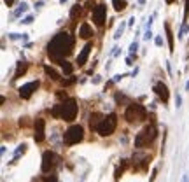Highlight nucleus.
Instances as JSON below:
<instances>
[{"label": "nucleus", "mask_w": 189, "mask_h": 182, "mask_svg": "<svg viewBox=\"0 0 189 182\" xmlns=\"http://www.w3.org/2000/svg\"><path fill=\"white\" fill-rule=\"evenodd\" d=\"M74 46H75L74 35L68 32H60L47 42V58L51 61L61 63L68 54H72Z\"/></svg>", "instance_id": "1"}, {"label": "nucleus", "mask_w": 189, "mask_h": 182, "mask_svg": "<svg viewBox=\"0 0 189 182\" xmlns=\"http://www.w3.org/2000/svg\"><path fill=\"white\" fill-rule=\"evenodd\" d=\"M77 110H79L77 100L75 98H67V100H63L61 103H58L51 109V116L56 117V119H63V121L72 123L77 117Z\"/></svg>", "instance_id": "2"}, {"label": "nucleus", "mask_w": 189, "mask_h": 182, "mask_svg": "<svg viewBox=\"0 0 189 182\" xmlns=\"http://www.w3.org/2000/svg\"><path fill=\"white\" fill-rule=\"evenodd\" d=\"M158 137V128H156V124H147L140 133H137V137H135V149H144V147H147L149 144H152L154 142V138Z\"/></svg>", "instance_id": "3"}, {"label": "nucleus", "mask_w": 189, "mask_h": 182, "mask_svg": "<svg viewBox=\"0 0 189 182\" xmlns=\"http://www.w3.org/2000/svg\"><path fill=\"white\" fill-rule=\"evenodd\" d=\"M147 117V109L140 103H130L124 110V119L128 123H140Z\"/></svg>", "instance_id": "4"}, {"label": "nucleus", "mask_w": 189, "mask_h": 182, "mask_svg": "<svg viewBox=\"0 0 189 182\" xmlns=\"http://www.w3.org/2000/svg\"><path fill=\"white\" fill-rule=\"evenodd\" d=\"M116 128H117V116L116 114H109L96 126V133L102 135V137H109V135H112L116 131Z\"/></svg>", "instance_id": "5"}, {"label": "nucleus", "mask_w": 189, "mask_h": 182, "mask_svg": "<svg viewBox=\"0 0 189 182\" xmlns=\"http://www.w3.org/2000/svg\"><path fill=\"white\" fill-rule=\"evenodd\" d=\"M84 138V128L81 124H72L65 133H63V144L65 145H75Z\"/></svg>", "instance_id": "6"}, {"label": "nucleus", "mask_w": 189, "mask_h": 182, "mask_svg": "<svg viewBox=\"0 0 189 182\" xmlns=\"http://www.w3.org/2000/svg\"><path fill=\"white\" fill-rule=\"evenodd\" d=\"M61 161V158L54 152V151H46L44 154H42V165H40V170H42V174H51L54 168H56V165Z\"/></svg>", "instance_id": "7"}, {"label": "nucleus", "mask_w": 189, "mask_h": 182, "mask_svg": "<svg viewBox=\"0 0 189 182\" xmlns=\"http://www.w3.org/2000/svg\"><path fill=\"white\" fill-rule=\"evenodd\" d=\"M39 86H40V82L39 81H32V82H26V84H23V86H19L18 88V93H19V96L23 98V100H28L37 89H39Z\"/></svg>", "instance_id": "8"}, {"label": "nucleus", "mask_w": 189, "mask_h": 182, "mask_svg": "<svg viewBox=\"0 0 189 182\" xmlns=\"http://www.w3.org/2000/svg\"><path fill=\"white\" fill-rule=\"evenodd\" d=\"M105 18H107V5L98 4V5L93 9V23H95L96 26H103Z\"/></svg>", "instance_id": "9"}, {"label": "nucleus", "mask_w": 189, "mask_h": 182, "mask_svg": "<svg viewBox=\"0 0 189 182\" xmlns=\"http://www.w3.org/2000/svg\"><path fill=\"white\" fill-rule=\"evenodd\" d=\"M33 126H35L33 140H35L37 144L44 142V138H46V121H44L42 117H37V119H35V123H33Z\"/></svg>", "instance_id": "10"}, {"label": "nucleus", "mask_w": 189, "mask_h": 182, "mask_svg": "<svg viewBox=\"0 0 189 182\" xmlns=\"http://www.w3.org/2000/svg\"><path fill=\"white\" fill-rule=\"evenodd\" d=\"M152 91L158 95V98H159L163 103H167V102L170 100V89H168V86H167L165 82H156L154 88H152Z\"/></svg>", "instance_id": "11"}, {"label": "nucleus", "mask_w": 189, "mask_h": 182, "mask_svg": "<svg viewBox=\"0 0 189 182\" xmlns=\"http://www.w3.org/2000/svg\"><path fill=\"white\" fill-rule=\"evenodd\" d=\"M91 49H93V42H88L82 49H81V53H79V56H77V67H84L86 65V61H88V58H89V53H91Z\"/></svg>", "instance_id": "12"}, {"label": "nucleus", "mask_w": 189, "mask_h": 182, "mask_svg": "<svg viewBox=\"0 0 189 182\" xmlns=\"http://www.w3.org/2000/svg\"><path fill=\"white\" fill-rule=\"evenodd\" d=\"M93 35H95L93 26H91L89 23H86V21H84V23L81 25V28H79V37H81V39H91Z\"/></svg>", "instance_id": "13"}, {"label": "nucleus", "mask_w": 189, "mask_h": 182, "mask_svg": "<svg viewBox=\"0 0 189 182\" xmlns=\"http://www.w3.org/2000/svg\"><path fill=\"white\" fill-rule=\"evenodd\" d=\"M28 63L26 61H18V65H16V74H14V77H12V81H18L19 77H23L25 74H26V70H28Z\"/></svg>", "instance_id": "14"}, {"label": "nucleus", "mask_w": 189, "mask_h": 182, "mask_svg": "<svg viewBox=\"0 0 189 182\" xmlns=\"http://www.w3.org/2000/svg\"><path fill=\"white\" fill-rule=\"evenodd\" d=\"M128 165H130V160H121V165L116 168V172H114V181L119 182V179H121V175L124 174V170L128 168Z\"/></svg>", "instance_id": "15"}, {"label": "nucleus", "mask_w": 189, "mask_h": 182, "mask_svg": "<svg viewBox=\"0 0 189 182\" xmlns=\"http://www.w3.org/2000/svg\"><path fill=\"white\" fill-rule=\"evenodd\" d=\"M165 32H167V39H168V47H170V53H174V32H172L170 23H165Z\"/></svg>", "instance_id": "16"}, {"label": "nucleus", "mask_w": 189, "mask_h": 182, "mask_svg": "<svg viewBox=\"0 0 189 182\" xmlns=\"http://www.w3.org/2000/svg\"><path fill=\"white\" fill-rule=\"evenodd\" d=\"M44 72H46V75H47L49 79H53V81H61V75H60L54 68H51L49 65H44Z\"/></svg>", "instance_id": "17"}, {"label": "nucleus", "mask_w": 189, "mask_h": 182, "mask_svg": "<svg viewBox=\"0 0 189 182\" xmlns=\"http://www.w3.org/2000/svg\"><path fill=\"white\" fill-rule=\"evenodd\" d=\"M25 152H26V144L18 145V149H16V152H14V156H12V160H11V165L18 163V160H19V158H21V154H25Z\"/></svg>", "instance_id": "18"}, {"label": "nucleus", "mask_w": 189, "mask_h": 182, "mask_svg": "<svg viewBox=\"0 0 189 182\" xmlns=\"http://www.w3.org/2000/svg\"><path fill=\"white\" fill-rule=\"evenodd\" d=\"M82 11H84V7H82L81 4H75V5L72 7V11H70V19H74V21H75V19L82 14Z\"/></svg>", "instance_id": "19"}, {"label": "nucleus", "mask_w": 189, "mask_h": 182, "mask_svg": "<svg viewBox=\"0 0 189 182\" xmlns=\"http://www.w3.org/2000/svg\"><path fill=\"white\" fill-rule=\"evenodd\" d=\"M112 7H114L116 12H123L128 7V2L126 0H112Z\"/></svg>", "instance_id": "20"}, {"label": "nucleus", "mask_w": 189, "mask_h": 182, "mask_svg": "<svg viewBox=\"0 0 189 182\" xmlns=\"http://www.w3.org/2000/svg\"><path fill=\"white\" fill-rule=\"evenodd\" d=\"M26 11H28V4L21 2V4H19V7H18L14 12H12V16H14V18H18V16H21V14H25Z\"/></svg>", "instance_id": "21"}, {"label": "nucleus", "mask_w": 189, "mask_h": 182, "mask_svg": "<svg viewBox=\"0 0 189 182\" xmlns=\"http://www.w3.org/2000/svg\"><path fill=\"white\" fill-rule=\"evenodd\" d=\"M60 65H61V68H63V74H65V75H72V72H74V67H72V65H70L67 60H63Z\"/></svg>", "instance_id": "22"}, {"label": "nucleus", "mask_w": 189, "mask_h": 182, "mask_svg": "<svg viewBox=\"0 0 189 182\" xmlns=\"http://www.w3.org/2000/svg\"><path fill=\"white\" fill-rule=\"evenodd\" d=\"M114 98H116V103H117V105H121V103H128V105H130V103H131L130 98H128L126 95H121V93H116Z\"/></svg>", "instance_id": "23"}, {"label": "nucleus", "mask_w": 189, "mask_h": 182, "mask_svg": "<svg viewBox=\"0 0 189 182\" xmlns=\"http://www.w3.org/2000/svg\"><path fill=\"white\" fill-rule=\"evenodd\" d=\"M189 32V23H182V26H181V30H179V33H177V39H184V35Z\"/></svg>", "instance_id": "24"}, {"label": "nucleus", "mask_w": 189, "mask_h": 182, "mask_svg": "<svg viewBox=\"0 0 189 182\" xmlns=\"http://www.w3.org/2000/svg\"><path fill=\"white\" fill-rule=\"evenodd\" d=\"M124 26H126V23H121L119 26H117V30H116V33H114V39L117 40L121 35H123V32H124Z\"/></svg>", "instance_id": "25"}, {"label": "nucleus", "mask_w": 189, "mask_h": 182, "mask_svg": "<svg viewBox=\"0 0 189 182\" xmlns=\"http://www.w3.org/2000/svg\"><path fill=\"white\" fill-rule=\"evenodd\" d=\"M188 18H189V0L184 2V21L182 23H188Z\"/></svg>", "instance_id": "26"}, {"label": "nucleus", "mask_w": 189, "mask_h": 182, "mask_svg": "<svg viewBox=\"0 0 189 182\" xmlns=\"http://www.w3.org/2000/svg\"><path fill=\"white\" fill-rule=\"evenodd\" d=\"M19 23H23V25H32V23H33V16H26V18H23Z\"/></svg>", "instance_id": "27"}, {"label": "nucleus", "mask_w": 189, "mask_h": 182, "mask_svg": "<svg viewBox=\"0 0 189 182\" xmlns=\"http://www.w3.org/2000/svg\"><path fill=\"white\" fill-rule=\"evenodd\" d=\"M137 49H138V42L135 40V42H131V46H130V54H135Z\"/></svg>", "instance_id": "28"}, {"label": "nucleus", "mask_w": 189, "mask_h": 182, "mask_svg": "<svg viewBox=\"0 0 189 182\" xmlns=\"http://www.w3.org/2000/svg\"><path fill=\"white\" fill-rule=\"evenodd\" d=\"M175 105H177V109H181V107H182V96H181L179 93L175 95Z\"/></svg>", "instance_id": "29"}, {"label": "nucleus", "mask_w": 189, "mask_h": 182, "mask_svg": "<svg viewBox=\"0 0 189 182\" xmlns=\"http://www.w3.org/2000/svg\"><path fill=\"white\" fill-rule=\"evenodd\" d=\"M126 75H128V74H117V75H114V79H112V81H114V84H116V82H119L121 79H124Z\"/></svg>", "instance_id": "30"}, {"label": "nucleus", "mask_w": 189, "mask_h": 182, "mask_svg": "<svg viewBox=\"0 0 189 182\" xmlns=\"http://www.w3.org/2000/svg\"><path fill=\"white\" fill-rule=\"evenodd\" d=\"M44 182H58V177H56V175H53V174H51V175H47V177H46V179H44Z\"/></svg>", "instance_id": "31"}, {"label": "nucleus", "mask_w": 189, "mask_h": 182, "mask_svg": "<svg viewBox=\"0 0 189 182\" xmlns=\"http://www.w3.org/2000/svg\"><path fill=\"white\" fill-rule=\"evenodd\" d=\"M74 82H75V79H63V81H61L63 86H72Z\"/></svg>", "instance_id": "32"}, {"label": "nucleus", "mask_w": 189, "mask_h": 182, "mask_svg": "<svg viewBox=\"0 0 189 182\" xmlns=\"http://www.w3.org/2000/svg\"><path fill=\"white\" fill-rule=\"evenodd\" d=\"M56 96H58L60 100H67V93H63V91H58V93H56Z\"/></svg>", "instance_id": "33"}, {"label": "nucleus", "mask_w": 189, "mask_h": 182, "mask_svg": "<svg viewBox=\"0 0 189 182\" xmlns=\"http://www.w3.org/2000/svg\"><path fill=\"white\" fill-rule=\"evenodd\" d=\"M156 175H158V167H154V170H152V175H151V181H149V182H154Z\"/></svg>", "instance_id": "34"}, {"label": "nucleus", "mask_w": 189, "mask_h": 182, "mask_svg": "<svg viewBox=\"0 0 189 182\" xmlns=\"http://www.w3.org/2000/svg\"><path fill=\"white\" fill-rule=\"evenodd\" d=\"M144 39H145V40H151V39H152V32H151V30H147V32H145V35H144Z\"/></svg>", "instance_id": "35"}, {"label": "nucleus", "mask_w": 189, "mask_h": 182, "mask_svg": "<svg viewBox=\"0 0 189 182\" xmlns=\"http://www.w3.org/2000/svg\"><path fill=\"white\" fill-rule=\"evenodd\" d=\"M156 46H163V37H161V35L156 37Z\"/></svg>", "instance_id": "36"}, {"label": "nucleus", "mask_w": 189, "mask_h": 182, "mask_svg": "<svg viewBox=\"0 0 189 182\" xmlns=\"http://www.w3.org/2000/svg\"><path fill=\"white\" fill-rule=\"evenodd\" d=\"M4 2H5V5H7V7H12V4H14L16 0H4Z\"/></svg>", "instance_id": "37"}, {"label": "nucleus", "mask_w": 189, "mask_h": 182, "mask_svg": "<svg viewBox=\"0 0 189 182\" xmlns=\"http://www.w3.org/2000/svg\"><path fill=\"white\" fill-rule=\"evenodd\" d=\"M44 5V2L42 0H39V2H35V7H42Z\"/></svg>", "instance_id": "38"}, {"label": "nucleus", "mask_w": 189, "mask_h": 182, "mask_svg": "<svg viewBox=\"0 0 189 182\" xmlns=\"http://www.w3.org/2000/svg\"><path fill=\"white\" fill-rule=\"evenodd\" d=\"M133 23H135V18H130V21H128V26H133Z\"/></svg>", "instance_id": "39"}, {"label": "nucleus", "mask_w": 189, "mask_h": 182, "mask_svg": "<svg viewBox=\"0 0 189 182\" xmlns=\"http://www.w3.org/2000/svg\"><path fill=\"white\" fill-rule=\"evenodd\" d=\"M165 2H167V5H172V4H175L177 0H165Z\"/></svg>", "instance_id": "40"}, {"label": "nucleus", "mask_w": 189, "mask_h": 182, "mask_svg": "<svg viewBox=\"0 0 189 182\" xmlns=\"http://www.w3.org/2000/svg\"><path fill=\"white\" fill-rule=\"evenodd\" d=\"M184 182H189V175H184Z\"/></svg>", "instance_id": "41"}, {"label": "nucleus", "mask_w": 189, "mask_h": 182, "mask_svg": "<svg viewBox=\"0 0 189 182\" xmlns=\"http://www.w3.org/2000/svg\"><path fill=\"white\" fill-rule=\"evenodd\" d=\"M138 4H140V5H144V4H145V0H138Z\"/></svg>", "instance_id": "42"}, {"label": "nucleus", "mask_w": 189, "mask_h": 182, "mask_svg": "<svg viewBox=\"0 0 189 182\" xmlns=\"http://www.w3.org/2000/svg\"><path fill=\"white\" fill-rule=\"evenodd\" d=\"M186 91H189V81L186 82Z\"/></svg>", "instance_id": "43"}, {"label": "nucleus", "mask_w": 189, "mask_h": 182, "mask_svg": "<svg viewBox=\"0 0 189 182\" xmlns=\"http://www.w3.org/2000/svg\"><path fill=\"white\" fill-rule=\"evenodd\" d=\"M60 2H61V4H65V2H67V0H60Z\"/></svg>", "instance_id": "44"}]
</instances>
